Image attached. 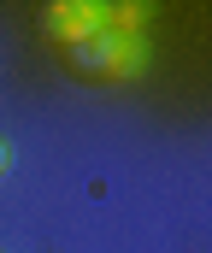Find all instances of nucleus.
<instances>
[{"label":"nucleus","mask_w":212,"mask_h":253,"mask_svg":"<svg viewBox=\"0 0 212 253\" xmlns=\"http://www.w3.org/2000/svg\"><path fill=\"white\" fill-rule=\"evenodd\" d=\"M6 165H12V147H6V141H0V177H6Z\"/></svg>","instance_id":"1"}]
</instances>
